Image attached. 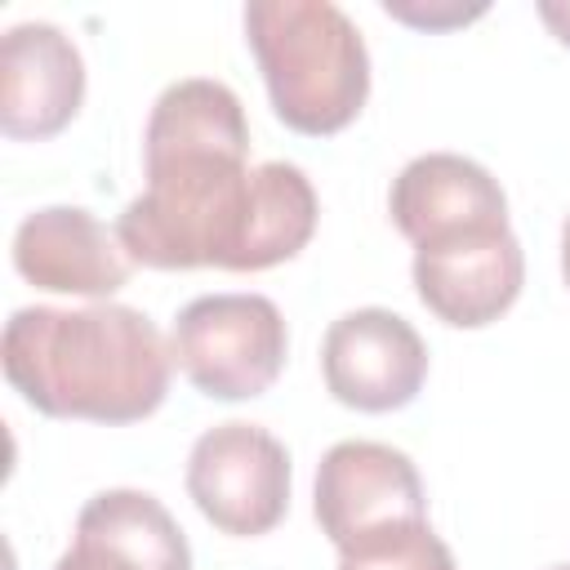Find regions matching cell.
Segmentation results:
<instances>
[{
  "label": "cell",
  "instance_id": "obj_1",
  "mask_svg": "<svg viewBox=\"0 0 570 570\" xmlns=\"http://www.w3.org/2000/svg\"><path fill=\"white\" fill-rule=\"evenodd\" d=\"M147 187L116 218L138 267L267 272L307 249L321 200L289 160L249 165V147L142 142Z\"/></svg>",
  "mask_w": 570,
  "mask_h": 570
},
{
  "label": "cell",
  "instance_id": "obj_2",
  "mask_svg": "<svg viewBox=\"0 0 570 570\" xmlns=\"http://www.w3.org/2000/svg\"><path fill=\"white\" fill-rule=\"evenodd\" d=\"M0 365L31 410L120 428L165 405L174 352L156 321L125 303L18 307L4 321Z\"/></svg>",
  "mask_w": 570,
  "mask_h": 570
},
{
  "label": "cell",
  "instance_id": "obj_3",
  "mask_svg": "<svg viewBox=\"0 0 570 570\" xmlns=\"http://www.w3.org/2000/svg\"><path fill=\"white\" fill-rule=\"evenodd\" d=\"M245 40L276 120L325 138L347 129L370 98V49L334 0H249Z\"/></svg>",
  "mask_w": 570,
  "mask_h": 570
},
{
  "label": "cell",
  "instance_id": "obj_4",
  "mask_svg": "<svg viewBox=\"0 0 570 570\" xmlns=\"http://www.w3.org/2000/svg\"><path fill=\"white\" fill-rule=\"evenodd\" d=\"M174 365L209 401L263 396L289 352V330L267 294H200L169 330Z\"/></svg>",
  "mask_w": 570,
  "mask_h": 570
},
{
  "label": "cell",
  "instance_id": "obj_5",
  "mask_svg": "<svg viewBox=\"0 0 570 570\" xmlns=\"http://www.w3.org/2000/svg\"><path fill=\"white\" fill-rule=\"evenodd\" d=\"M187 494L218 534L258 539L289 512V450L263 423H214L187 454Z\"/></svg>",
  "mask_w": 570,
  "mask_h": 570
},
{
  "label": "cell",
  "instance_id": "obj_6",
  "mask_svg": "<svg viewBox=\"0 0 570 570\" xmlns=\"http://www.w3.org/2000/svg\"><path fill=\"white\" fill-rule=\"evenodd\" d=\"M325 392L361 414L405 410L428 379L423 334L387 307H352L321 338Z\"/></svg>",
  "mask_w": 570,
  "mask_h": 570
},
{
  "label": "cell",
  "instance_id": "obj_7",
  "mask_svg": "<svg viewBox=\"0 0 570 570\" xmlns=\"http://www.w3.org/2000/svg\"><path fill=\"white\" fill-rule=\"evenodd\" d=\"M312 512H316L321 534L334 548H347L361 534H374L383 525L423 521L428 494H423V476L405 450L352 436L321 454Z\"/></svg>",
  "mask_w": 570,
  "mask_h": 570
},
{
  "label": "cell",
  "instance_id": "obj_8",
  "mask_svg": "<svg viewBox=\"0 0 570 570\" xmlns=\"http://www.w3.org/2000/svg\"><path fill=\"white\" fill-rule=\"evenodd\" d=\"M410 272L419 303L436 321L454 330H485L517 303L525 285V254L512 227L468 232L454 240L419 245Z\"/></svg>",
  "mask_w": 570,
  "mask_h": 570
},
{
  "label": "cell",
  "instance_id": "obj_9",
  "mask_svg": "<svg viewBox=\"0 0 570 570\" xmlns=\"http://www.w3.org/2000/svg\"><path fill=\"white\" fill-rule=\"evenodd\" d=\"M85 102V58L53 22H13L0 40V134L40 142L62 134Z\"/></svg>",
  "mask_w": 570,
  "mask_h": 570
},
{
  "label": "cell",
  "instance_id": "obj_10",
  "mask_svg": "<svg viewBox=\"0 0 570 570\" xmlns=\"http://www.w3.org/2000/svg\"><path fill=\"white\" fill-rule=\"evenodd\" d=\"M13 272L49 294H76L107 303L125 289L134 263L120 236L80 205L31 209L13 232Z\"/></svg>",
  "mask_w": 570,
  "mask_h": 570
},
{
  "label": "cell",
  "instance_id": "obj_11",
  "mask_svg": "<svg viewBox=\"0 0 570 570\" xmlns=\"http://www.w3.org/2000/svg\"><path fill=\"white\" fill-rule=\"evenodd\" d=\"M387 214L396 232L419 249L468 232L508 227V196L481 160L459 151H423L392 178Z\"/></svg>",
  "mask_w": 570,
  "mask_h": 570
},
{
  "label": "cell",
  "instance_id": "obj_12",
  "mask_svg": "<svg viewBox=\"0 0 570 570\" xmlns=\"http://www.w3.org/2000/svg\"><path fill=\"white\" fill-rule=\"evenodd\" d=\"M85 543L107 548L129 570H191V543L174 512L147 490H98L76 512V534Z\"/></svg>",
  "mask_w": 570,
  "mask_h": 570
},
{
  "label": "cell",
  "instance_id": "obj_13",
  "mask_svg": "<svg viewBox=\"0 0 570 570\" xmlns=\"http://www.w3.org/2000/svg\"><path fill=\"white\" fill-rule=\"evenodd\" d=\"M338 570H459L450 543L423 521H396L338 548Z\"/></svg>",
  "mask_w": 570,
  "mask_h": 570
},
{
  "label": "cell",
  "instance_id": "obj_14",
  "mask_svg": "<svg viewBox=\"0 0 570 570\" xmlns=\"http://www.w3.org/2000/svg\"><path fill=\"white\" fill-rule=\"evenodd\" d=\"M383 13L414 27V31H454L468 27L485 13V4H463V0H383Z\"/></svg>",
  "mask_w": 570,
  "mask_h": 570
},
{
  "label": "cell",
  "instance_id": "obj_15",
  "mask_svg": "<svg viewBox=\"0 0 570 570\" xmlns=\"http://www.w3.org/2000/svg\"><path fill=\"white\" fill-rule=\"evenodd\" d=\"M53 570H129L125 561H116L111 552H102L98 543H85V539H71V548L58 557Z\"/></svg>",
  "mask_w": 570,
  "mask_h": 570
},
{
  "label": "cell",
  "instance_id": "obj_16",
  "mask_svg": "<svg viewBox=\"0 0 570 570\" xmlns=\"http://www.w3.org/2000/svg\"><path fill=\"white\" fill-rule=\"evenodd\" d=\"M539 18H543V27L570 49V0H539Z\"/></svg>",
  "mask_w": 570,
  "mask_h": 570
},
{
  "label": "cell",
  "instance_id": "obj_17",
  "mask_svg": "<svg viewBox=\"0 0 570 570\" xmlns=\"http://www.w3.org/2000/svg\"><path fill=\"white\" fill-rule=\"evenodd\" d=\"M561 276H566V285H570V214H566V223H561Z\"/></svg>",
  "mask_w": 570,
  "mask_h": 570
},
{
  "label": "cell",
  "instance_id": "obj_18",
  "mask_svg": "<svg viewBox=\"0 0 570 570\" xmlns=\"http://www.w3.org/2000/svg\"><path fill=\"white\" fill-rule=\"evenodd\" d=\"M548 570H570V561H566V566H548Z\"/></svg>",
  "mask_w": 570,
  "mask_h": 570
}]
</instances>
